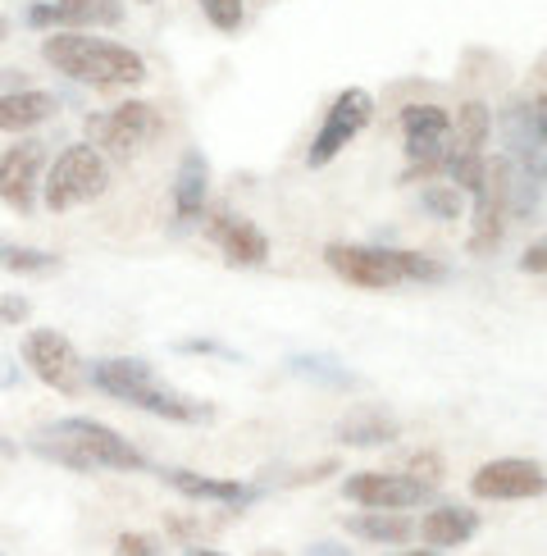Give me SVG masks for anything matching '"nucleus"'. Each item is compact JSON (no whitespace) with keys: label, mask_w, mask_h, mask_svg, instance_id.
I'll return each mask as SVG.
<instances>
[{"label":"nucleus","mask_w":547,"mask_h":556,"mask_svg":"<svg viewBox=\"0 0 547 556\" xmlns=\"http://www.w3.org/2000/svg\"><path fill=\"white\" fill-rule=\"evenodd\" d=\"M37 452L51 456L55 466L78 470V475H91V470H147V456L137 452L128 438H119L101 420H87V415H68V420H55L51 429H41Z\"/></svg>","instance_id":"1"},{"label":"nucleus","mask_w":547,"mask_h":556,"mask_svg":"<svg viewBox=\"0 0 547 556\" xmlns=\"http://www.w3.org/2000/svg\"><path fill=\"white\" fill-rule=\"evenodd\" d=\"M41 55L55 74L91 83V87H137L147 83V60L119 41L87 37V33H51L41 41Z\"/></svg>","instance_id":"2"},{"label":"nucleus","mask_w":547,"mask_h":556,"mask_svg":"<svg viewBox=\"0 0 547 556\" xmlns=\"http://www.w3.org/2000/svg\"><path fill=\"white\" fill-rule=\"evenodd\" d=\"M87 383H97L101 392H110L114 402L137 406L147 415H160V420H178V425H201L211 420V406L196 397H182L169 383L155 379V369L147 361H97L87 369Z\"/></svg>","instance_id":"3"},{"label":"nucleus","mask_w":547,"mask_h":556,"mask_svg":"<svg viewBox=\"0 0 547 556\" xmlns=\"http://www.w3.org/2000/svg\"><path fill=\"white\" fill-rule=\"evenodd\" d=\"M325 261L338 278H347L356 288L370 292H387L402 283H443L447 265H438L433 256L420 251H393V247H352V242H329Z\"/></svg>","instance_id":"4"},{"label":"nucleus","mask_w":547,"mask_h":556,"mask_svg":"<svg viewBox=\"0 0 547 556\" xmlns=\"http://www.w3.org/2000/svg\"><path fill=\"white\" fill-rule=\"evenodd\" d=\"M105 188H110V160L91 142H78V147L60 151L55 165L46 169L41 201H46V211L64 215V211H78V205L97 201Z\"/></svg>","instance_id":"5"},{"label":"nucleus","mask_w":547,"mask_h":556,"mask_svg":"<svg viewBox=\"0 0 547 556\" xmlns=\"http://www.w3.org/2000/svg\"><path fill=\"white\" fill-rule=\"evenodd\" d=\"M160 132H165V119H160L155 105H147V101H124L110 114H87L91 147H97L101 155L110 151L114 160H132L147 142H155Z\"/></svg>","instance_id":"6"},{"label":"nucleus","mask_w":547,"mask_h":556,"mask_svg":"<svg viewBox=\"0 0 547 556\" xmlns=\"http://www.w3.org/2000/svg\"><path fill=\"white\" fill-rule=\"evenodd\" d=\"M23 365H28L46 388L64 392V397H82L87 392V361L78 356V346L55 329H33L23 338Z\"/></svg>","instance_id":"7"},{"label":"nucleus","mask_w":547,"mask_h":556,"mask_svg":"<svg viewBox=\"0 0 547 556\" xmlns=\"http://www.w3.org/2000/svg\"><path fill=\"white\" fill-rule=\"evenodd\" d=\"M370 119H374V97H370V91H365V87L338 91V101L325 114V128L315 132V142L306 151V165L310 169H325L333 155H342L365 128H370Z\"/></svg>","instance_id":"8"},{"label":"nucleus","mask_w":547,"mask_h":556,"mask_svg":"<svg viewBox=\"0 0 547 556\" xmlns=\"http://www.w3.org/2000/svg\"><path fill=\"white\" fill-rule=\"evenodd\" d=\"M470 197H474L470 251L474 256H488V251L501 247V233H507V219H511V165H507V155L484 160V182H479Z\"/></svg>","instance_id":"9"},{"label":"nucleus","mask_w":547,"mask_h":556,"mask_svg":"<svg viewBox=\"0 0 547 556\" xmlns=\"http://www.w3.org/2000/svg\"><path fill=\"white\" fill-rule=\"evenodd\" d=\"M547 475L538 460H520V456H501L488 460L470 475V493L479 502H524V497H543Z\"/></svg>","instance_id":"10"},{"label":"nucleus","mask_w":547,"mask_h":556,"mask_svg":"<svg viewBox=\"0 0 547 556\" xmlns=\"http://www.w3.org/2000/svg\"><path fill=\"white\" fill-rule=\"evenodd\" d=\"M402 132H406V155H410V174H433L443 169V155L451 142V114L443 105H406L402 110Z\"/></svg>","instance_id":"11"},{"label":"nucleus","mask_w":547,"mask_h":556,"mask_svg":"<svg viewBox=\"0 0 547 556\" xmlns=\"http://www.w3.org/2000/svg\"><path fill=\"white\" fill-rule=\"evenodd\" d=\"M41 169H46V142H18L0 155V201L18 215L37 211V188H41Z\"/></svg>","instance_id":"12"},{"label":"nucleus","mask_w":547,"mask_h":556,"mask_svg":"<svg viewBox=\"0 0 547 556\" xmlns=\"http://www.w3.org/2000/svg\"><path fill=\"white\" fill-rule=\"evenodd\" d=\"M433 489L416 483L410 475H383V470H360L347 479V497L356 506H370V511H406V506H420Z\"/></svg>","instance_id":"13"},{"label":"nucleus","mask_w":547,"mask_h":556,"mask_svg":"<svg viewBox=\"0 0 547 556\" xmlns=\"http://www.w3.org/2000/svg\"><path fill=\"white\" fill-rule=\"evenodd\" d=\"M205 233L219 242V251L233 265H265L269 261V238L251 219H242L233 211H215L211 224H205Z\"/></svg>","instance_id":"14"},{"label":"nucleus","mask_w":547,"mask_h":556,"mask_svg":"<svg viewBox=\"0 0 547 556\" xmlns=\"http://www.w3.org/2000/svg\"><path fill=\"white\" fill-rule=\"evenodd\" d=\"M160 479L192 502H219V506L256 502V489H251V483H238V479H211V475H196V470H160Z\"/></svg>","instance_id":"15"},{"label":"nucleus","mask_w":547,"mask_h":556,"mask_svg":"<svg viewBox=\"0 0 547 556\" xmlns=\"http://www.w3.org/2000/svg\"><path fill=\"white\" fill-rule=\"evenodd\" d=\"M424 547H466L479 534V511L470 506H433V511L416 525Z\"/></svg>","instance_id":"16"},{"label":"nucleus","mask_w":547,"mask_h":556,"mask_svg":"<svg viewBox=\"0 0 547 556\" xmlns=\"http://www.w3.org/2000/svg\"><path fill=\"white\" fill-rule=\"evenodd\" d=\"M60 101L51 91H37V87H18V91H0V128L5 132H28L46 119H55Z\"/></svg>","instance_id":"17"},{"label":"nucleus","mask_w":547,"mask_h":556,"mask_svg":"<svg viewBox=\"0 0 547 556\" xmlns=\"http://www.w3.org/2000/svg\"><path fill=\"white\" fill-rule=\"evenodd\" d=\"M205 197H211V165H205L201 151H188L174 178V215L178 224H192L205 211Z\"/></svg>","instance_id":"18"},{"label":"nucleus","mask_w":547,"mask_h":556,"mask_svg":"<svg viewBox=\"0 0 547 556\" xmlns=\"http://www.w3.org/2000/svg\"><path fill=\"white\" fill-rule=\"evenodd\" d=\"M347 534L365 539V543H379V547H397V543L416 539V520L402 516V511H370V506H365L360 516L347 520Z\"/></svg>","instance_id":"19"},{"label":"nucleus","mask_w":547,"mask_h":556,"mask_svg":"<svg viewBox=\"0 0 547 556\" xmlns=\"http://www.w3.org/2000/svg\"><path fill=\"white\" fill-rule=\"evenodd\" d=\"M338 438L347 447H387V443H397L402 438V425L393 420V415L365 406V410H352L347 420L338 425Z\"/></svg>","instance_id":"20"},{"label":"nucleus","mask_w":547,"mask_h":556,"mask_svg":"<svg viewBox=\"0 0 547 556\" xmlns=\"http://www.w3.org/2000/svg\"><path fill=\"white\" fill-rule=\"evenodd\" d=\"M488 132H493V110L484 101H466L451 119V142L447 151H470V155H484L488 147Z\"/></svg>","instance_id":"21"},{"label":"nucleus","mask_w":547,"mask_h":556,"mask_svg":"<svg viewBox=\"0 0 547 556\" xmlns=\"http://www.w3.org/2000/svg\"><path fill=\"white\" fill-rule=\"evenodd\" d=\"M119 18V0H55V23H64V28H114Z\"/></svg>","instance_id":"22"},{"label":"nucleus","mask_w":547,"mask_h":556,"mask_svg":"<svg viewBox=\"0 0 547 556\" xmlns=\"http://www.w3.org/2000/svg\"><path fill=\"white\" fill-rule=\"evenodd\" d=\"M0 265L10 274H51V269H60V256L37 251V247H0Z\"/></svg>","instance_id":"23"},{"label":"nucleus","mask_w":547,"mask_h":556,"mask_svg":"<svg viewBox=\"0 0 547 556\" xmlns=\"http://www.w3.org/2000/svg\"><path fill=\"white\" fill-rule=\"evenodd\" d=\"M420 205H424L433 219H461L466 192H456L451 182H438V188H424V192H420Z\"/></svg>","instance_id":"24"},{"label":"nucleus","mask_w":547,"mask_h":556,"mask_svg":"<svg viewBox=\"0 0 547 556\" xmlns=\"http://www.w3.org/2000/svg\"><path fill=\"white\" fill-rule=\"evenodd\" d=\"M201 14L211 18L219 33H238V28H242V18H246L242 0H201Z\"/></svg>","instance_id":"25"},{"label":"nucleus","mask_w":547,"mask_h":556,"mask_svg":"<svg viewBox=\"0 0 547 556\" xmlns=\"http://www.w3.org/2000/svg\"><path fill=\"white\" fill-rule=\"evenodd\" d=\"M406 475L416 479V483H424V489H438V483H443V460L433 456V452H420V456H410Z\"/></svg>","instance_id":"26"},{"label":"nucleus","mask_w":547,"mask_h":556,"mask_svg":"<svg viewBox=\"0 0 547 556\" xmlns=\"http://www.w3.org/2000/svg\"><path fill=\"white\" fill-rule=\"evenodd\" d=\"M114 556H160V543L151 534H119L114 539Z\"/></svg>","instance_id":"27"},{"label":"nucleus","mask_w":547,"mask_h":556,"mask_svg":"<svg viewBox=\"0 0 547 556\" xmlns=\"http://www.w3.org/2000/svg\"><path fill=\"white\" fill-rule=\"evenodd\" d=\"M33 315L28 296H0V324H23Z\"/></svg>","instance_id":"28"},{"label":"nucleus","mask_w":547,"mask_h":556,"mask_svg":"<svg viewBox=\"0 0 547 556\" xmlns=\"http://www.w3.org/2000/svg\"><path fill=\"white\" fill-rule=\"evenodd\" d=\"M543 256H547V247H543V242H534L530 251H524L520 269H524V274H543V269H547V261H543Z\"/></svg>","instance_id":"29"},{"label":"nucleus","mask_w":547,"mask_h":556,"mask_svg":"<svg viewBox=\"0 0 547 556\" xmlns=\"http://www.w3.org/2000/svg\"><path fill=\"white\" fill-rule=\"evenodd\" d=\"M28 23H33V28H51V23H55V5H33L28 10Z\"/></svg>","instance_id":"30"},{"label":"nucleus","mask_w":547,"mask_h":556,"mask_svg":"<svg viewBox=\"0 0 547 556\" xmlns=\"http://www.w3.org/2000/svg\"><path fill=\"white\" fill-rule=\"evenodd\" d=\"M302 556H352L347 547H338V543H310Z\"/></svg>","instance_id":"31"},{"label":"nucleus","mask_w":547,"mask_h":556,"mask_svg":"<svg viewBox=\"0 0 547 556\" xmlns=\"http://www.w3.org/2000/svg\"><path fill=\"white\" fill-rule=\"evenodd\" d=\"M182 556H224V552H215V547H188Z\"/></svg>","instance_id":"32"},{"label":"nucleus","mask_w":547,"mask_h":556,"mask_svg":"<svg viewBox=\"0 0 547 556\" xmlns=\"http://www.w3.org/2000/svg\"><path fill=\"white\" fill-rule=\"evenodd\" d=\"M402 556H438V547H410V552H402Z\"/></svg>","instance_id":"33"},{"label":"nucleus","mask_w":547,"mask_h":556,"mask_svg":"<svg viewBox=\"0 0 547 556\" xmlns=\"http://www.w3.org/2000/svg\"><path fill=\"white\" fill-rule=\"evenodd\" d=\"M10 37V23H5V14H0V41H5Z\"/></svg>","instance_id":"34"},{"label":"nucleus","mask_w":547,"mask_h":556,"mask_svg":"<svg viewBox=\"0 0 547 556\" xmlns=\"http://www.w3.org/2000/svg\"><path fill=\"white\" fill-rule=\"evenodd\" d=\"M256 556H283V552H256Z\"/></svg>","instance_id":"35"},{"label":"nucleus","mask_w":547,"mask_h":556,"mask_svg":"<svg viewBox=\"0 0 547 556\" xmlns=\"http://www.w3.org/2000/svg\"><path fill=\"white\" fill-rule=\"evenodd\" d=\"M142 5H151V0H142Z\"/></svg>","instance_id":"36"}]
</instances>
